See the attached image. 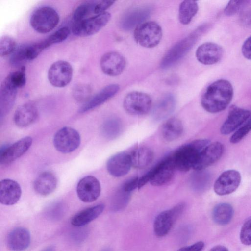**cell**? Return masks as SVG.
Listing matches in <instances>:
<instances>
[{"mask_svg":"<svg viewBox=\"0 0 251 251\" xmlns=\"http://www.w3.org/2000/svg\"><path fill=\"white\" fill-rule=\"evenodd\" d=\"M248 2L247 0H230L224 9L226 16H232L238 12Z\"/></svg>","mask_w":251,"mask_h":251,"instance_id":"cell-42","label":"cell"},{"mask_svg":"<svg viewBox=\"0 0 251 251\" xmlns=\"http://www.w3.org/2000/svg\"><path fill=\"white\" fill-rule=\"evenodd\" d=\"M185 206L184 203H179L171 209L162 211L156 217L153 228L157 236L163 237L170 232L177 218L183 211Z\"/></svg>","mask_w":251,"mask_h":251,"instance_id":"cell-9","label":"cell"},{"mask_svg":"<svg viewBox=\"0 0 251 251\" xmlns=\"http://www.w3.org/2000/svg\"><path fill=\"white\" fill-rule=\"evenodd\" d=\"M114 2V0H96L94 8V15H96L106 12L105 11Z\"/></svg>","mask_w":251,"mask_h":251,"instance_id":"cell-44","label":"cell"},{"mask_svg":"<svg viewBox=\"0 0 251 251\" xmlns=\"http://www.w3.org/2000/svg\"><path fill=\"white\" fill-rule=\"evenodd\" d=\"M22 190L19 183L10 179H4L0 183V202L5 205L16 203L21 198Z\"/></svg>","mask_w":251,"mask_h":251,"instance_id":"cell-23","label":"cell"},{"mask_svg":"<svg viewBox=\"0 0 251 251\" xmlns=\"http://www.w3.org/2000/svg\"><path fill=\"white\" fill-rule=\"evenodd\" d=\"M206 27L205 25L198 27L172 47L163 57L160 63L161 68H169L182 58L191 49Z\"/></svg>","mask_w":251,"mask_h":251,"instance_id":"cell-3","label":"cell"},{"mask_svg":"<svg viewBox=\"0 0 251 251\" xmlns=\"http://www.w3.org/2000/svg\"><path fill=\"white\" fill-rule=\"evenodd\" d=\"M241 242L244 245H251V218L245 222L240 233Z\"/></svg>","mask_w":251,"mask_h":251,"instance_id":"cell-43","label":"cell"},{"mask_svg":"<svg viewBox=\"0 0 251 251\" xmlns=\"http://www.w3.org/2000/svg\"><path fill=\"white\" fill-rule=\"evenodd\" d=\"M104 209V205L102 204L86 208L74 216L71 223L75 227L84 226L98 218L102 213Z\"/></svg>","mask_w":251,"mask_h":251,"instance_id":"cell-29","label":"cell"},{"mask_svg":"<svg viewBox=\"0 0 251 251\" xmlns=\"http://www.w3.org/2000/svg\"><path fill=\"white\" fill-rule=\"evenodd\" d=\"M233 96L231 84L225 79H219L206 88L201 99V104L207 112L216 113L225 110Z\"/></svg>","mask_w":251,"mask_h":251,"instance_id":"cell-1","label":"cell"},{"mask_svg":"<svg viewBox=\"0 0 251 251\" xmlns=\"http://www.w3.org/2000/svg\"><path fill=\"white\" fill-rule=\"evenodd\" d=\"M138 178L136 177L126 183L123 186L124 191L130 193L136 188H138Z\"/></svg>","mask_w":251,"mask_h":251,"instance_id":"cell-48","label":"cell"},{"mask_svg":"<svg viewBox=\"0 0 251 251\" xmlns=\"http://www.w3.org/2000/svg\"><path fill=\"white\" fill-rule=\"evenodd\" d=\"M223 151L224 147L221 143H210L199 154L193 169L204 170L216 162L222 156Z\"/></svg>","mask_w":251,"mask_h":251,"instance_id":"cell-15","label":"cell"},{"mask_svg":"<svg viewBox=\"0 0 251 251\" xmlns=\"http://www.w3.org/2000/svg\"><path fill=\"white\" fill-rule=\"evenodd\" d=\"M134 37L136 42L140 46L152 48L160 42L162 30L157 23L153 21L146 22L136 28Z\"/></svg>","mask_w":251,"mask_h":251,"instance_id":"cell-6","label":"cell"},{"mask_svg":"<svg viewBox=\"0 0 251 251\" xmlns=\"http://www.w3.org/2000/svg\"><path fill=\"white\" fill-rule=\"evenodd\" d=\"M54 251V247L52 246H49L46 249H45L42 251Z\"/></svg>","mask_w":251,"mask_h":251,"instance_id":"cell-50","label":"cell"},{"mask_svg":"<svg viewBox=\"0 0 251 251\" xmlns=\"http://www.w3.org/2000/svg\"><path fill=\"white\" fill-rule=\"evenodd\" d=\"M250 116L248 110L235 106L231 107L226 119L221 127V133L223 135L230 134L244 124Z\"/></svg>","mask_w":251,"mask_h":251,"instance_id":"cell-18","label":"cell"},{"mask_svg":"<svg viewBox=\"0 0 251 251\" xmlns=\"http://www.w3.org/2000/svg\"><path fill=\"white\" fill-rule=\"evenodd\" d=\"M204 247V242L202 241H199L190 246L182 247L179 249L177 251H201Z\"/></svg>","mask_w":251,"mask_h":251,"instance_id":"cell-47","label":"cell"},{"mask_svg":"<svg viewBox=\"0 0 251 251\" xmlns=\"http://www.w3.org/2000/svg\"><path fill=\"white\" fill-rule=\"evenodd\" d=\"M111 18V14L105 12L92 16L80 22L73 23L72 31L74 35L86 37L98 32L105 26Z\"/></svg>","mask_w":251,"mask_h":251,"instance_id":"cell-5","label":"cell"},{"mask_svg":"<svg viewBox=\"0 0 251 251\" xmlns=\"http://www.w3.org/2000/svg\"><path fill=\"white\" fill-rule=\"evenodd\" d=\"M176 169L172 156L167 157L150 170L151 177L150 182L156 186L167 184L173 178Z\"/></svg>","mask_w":251,"mask_h":251,"instance_id":"cell-14","label":"cell"},{"mask_svg":"<svg viewBox=\"0 0 251 251\" xmlns=\"http://www.w3.org/2000/svg\"><path fill=\"white\" fill-rule=\"evenodd\" d=\"M123 129L121 120L113 117L106 120L101 126V132L103 136L108 139H114L118 137Z\"/></svg>","mask_w":251,"mask_h":251,"instance_id":"cell-34","label":"cell"},{"mask_svg":"<svg viewBox=\"0 0 251 251\" xmlns=\"http://www.w3.org/2000/svg\"><path fill=\"white\" fill-rule=\"evenodd\" d=\"M101 187L99 181L92 176H85L78 182L77 194L79 199L84 202L96 201L100 194Z\"/></svg>","mask_w":251,"mask_h":251,"instance_id":"cell-16","label":"cell"},{"mask_svg":"<svg viewBox=\"0 0 251 251\" xmlns=\"http://www.w3.org/2000/svg\"><path fill=\"white\" fill-rule=\"evenodd\" d=\"M126 66L125 57L120 53L110 51L103 54L100 60V66L102 71L110 76H116L120 75Z\"/></svg>","mask_w":251,"mask_h":251,"instance_id":"cell-17","label":"cell"},{"mask_svg":"<svg viewBox=\"0 0 251 251\" xmlns=\"http://www.w3.org/2000/svg\"><path fill=\"white\" fill-rule=\"evenodd\" d=\"M199 9L198 3L193 0H184L180 4L178 19L184 25L189 24L197 14Z\"/></svg>","mask_w":251,"mask_h":251,"instance_id":"cell-33","label":"cell"},{"mask_svg":"<svg viewBox=\"0 0 251 251\" xmlns=\"http://www.w3.org/2000/svg\"><path fill=\"white\" fill-rule=\"evenodd\" d=\"M30 234L26 228L18 227L12 230L8 234L6 243L12 251H24L30 245Z\"/></svg>","mask_w":251,"mask_h":251,"instance_id":"cell-24","label":"cell"},{"mask_svg":"<svg viewBox=\"0 0 251 251\" xmlns=\"http://www.w3.org/2000/svg\"><path fill=\"white\" fill-rule=\"evenodd\" d=\"M17 46L15 40L8 36H3L0 39V56L5 57L11 55Z\"/></svg>","mask_w":251,"mask_h":251,"instance_id":"cell-37","label":"cell"},{"mask_svg":"<svg viewBox=\"0 0 251 251\" xmlns=\"http://www.w3.org/2000/svg\"><path fill=\"white\" fill-rule=\"evenodd\" d=\"M57 179L51 172L46 171L40 174L33 183L34 190L42 196H47L51 194L56 189Z\"/></svg>","mask_w":251,"mask_h":251,"instance_id":"cell-27","label":"cell"},{"mask_svg":"<svg viewBox=\"0 0 251 251\" xmlns=\"http://www.w3.org/2000/svg\"><path fill=\"white\" fill-rule=\"evenodd\" d=\"M209 143L207 139H198L178 148L172 155L176 169L187 172L193 168L199 154Z\"/></svg>","mask_w":251,"mask_h":251,"instance_id":"cell-2","label":"cell"},{"mask_svg":"<svg viewBox=\"0 0 251 251\" xmlns=\"http://www.w3.org/2000/svg\"><path fill=\"white\" fill-rule=\"evenodd\" d=\"M10 83L16 88L23 87L26 82L25 68L10 73L6 77Z\"/></svg>","mask_w":251,"mask_h":251,"instance_id":"cell-38","label":"cell"},{"mask_svg":"<svg viewBox=\"0 0 251 251\" xmlns=\"http://www.w3.org/2000/svg\"><path fill=\"white\" fill-rule=\"evenodd\" d=\"M59 19V16L54 8L50 6H43L33 12L30 19V24L35 31L45 34L57 26Z\"/></svg>","mask_w":251,"mask_h":251,"instance_id":"cell-4","label":"cell"},{"mask_svg":"<svg viewBox=\"0 0 251 251\" xmlns=\"http://www.w3.org/2000/svg\"><path fill=\"white\" fill-rule=\"evenodd\" d=\"M49 47L45 39L34 43L21 45L17 47L11 55L10 63L13 66H21L26 62L35 59Z\"/></svg>","mask_w":251,"mask_h":251,"instance_id":"cell-8","label":"cell"},{"mask_svg":"<svg viewBox=\"0 0 251 251\" xmlns=\"http://www.w3.org/2000/svg\"><path fill=\"white\" fill-rule=\"evenodd\" d=\"M176 105V98L172 94L165 95L154 105L152 110V117L156 121L166 118L174 111Z\"/></svg>","mask_w":251,"mask_h":251,"instance_id":"cell-28","label":"cell"},{"mask_svg":"<svg viewBox=\"0 0 251 251\" xmlns=\"http://www.w3.org/2000/svg\"><path fill=\"white\" fill-rule=\"evenodd\" d=\"M251 130V116L230 138V142L236 144L241 141Z\"/></svg>","mask_w":251,"mask_h":251,"instance_id":"cell-40","label":"cell"},{"mask_svg":"<svg viewBox=\"0 0 251 251\" xmlns=\"http://www.w3.org/2000/svg\"><path fill=\"white\" fill-rule=\"evenodd\" d=\"M38 112L33 104L28 103L20 106L15 111L14 121L19 127H25L33 124L37 119Z\"/></svg>","mask_w":251,"mask_h":251,"instance_id":"cell-26","label":"cell"},{"mask_svg":"<svg viewBox=\"0 0 251 251\" xmlns=\"http://www.w3.org/2000/svg\"><path fill=\"white\" fill-rule=\"evenodd\" d=\"M91 88L87 85H78L73 90L74 98L77 101H85V102L91 97Z\"/></svg>","mask_w":251,"mask_h":251,"instance_id":"cell-41","label":"cell"},{"mask_svg":"<svg viewBox=\"0 0 251 251\" xmlns=\"http://www.w3.org/2000/svg\"><path fill=\"white\" fill-rule=\"evenodd\" d=\"M70 34V29L66 26L62 27L51 34L45 40L49 46L61 43L66 40Z\"/></svg>","mask_w":251,"mask_h":251,"instance_id":"cell-39","label":"cell"},{"mask_svg":"<svg viewBox=\"0 0 251 251\" xmlns=\"http://www.w3.org/2000/svg\"><path fill=\"white\" fill-rule=\"evenodd\" d=\"M234 214L232 206L228 203L222 202L217 204L212 211V218L215 223L224 226L231 221Z\"/></svg>","mask_w":251,"mask_h":251,"instance_id":"cell-32","label":"cell"},{"mask_svg":"<svg viewBox=\"0 0 251 251\" xmlns=\"http://www.w3.org/2000/svg\"><path fill=\"white\" fill-rule=\"evenodd\" d=\"M119 89V85L117 84L105 86L85 102L79 109V112L83 113L101 105L114 97Z\"/></svg>","mask_w":251,"mask_h":251,"instance_id":"cell-22","label":"cell"},{"mask_svg":"<svg viewBox=\"0 0 251 251\" xmlns=\"http://www.w3.org/2000/svg\"><path fill=\"white\" fill-rule=\"evenodd\" d=\"M48 213L49 216L51 218L53 219H59L63 214V206L60 204L54 205L49 209Z\"/></svg>","mask_w":251,"mask_h":251,"instance_id":"cell-45","label":"cell"},{"mask_svg":"<svg viewBox=\"0 0 251 251\" xmlns=\"http://www.w3.org/2000/svg\"><path fill=\"white\" fill-rule=\"evenodd\" d=\"M183 131L181 121L176 118H171L163 125L162 134L166 141L171 142L178 139L182 135Z\"/></svg>","mask_w":251,"mask_h":251,"instance_id":"cell-31","label":"cell"},{"mask_svg":"<svg viewBox=\"0 0 251 251\" xmlns=\"http://www.w3.org/2000/svg\"><path fill=\"white\" fill-rule=\"evenodd\" d=\"M152 100L148 94L138 91L129 93L123 101V106L128 114L132 115H143L150 110Z\"/></svg>","mask_w":251,"mask_h":251,"instance_id":"cell-10","label":"cell"},{"mask_svg":"<svg viewBox=\"0 0 251 251\" xmlns=\"http://www.w3.org/2000/svg\"><path fill=\"white\" fill-rule=\"evenodd\" d=\"M73 70L71 65L66 61L59 60L54 62L50 67L48 78L54 87L63 88L71 81Z\"/></svg>","mask_w":251,"mask_h":251,"instance_id":"cell-11","label":"cell"},{"mask_svg":"<svg viewBox=\"0 0 251 251\" xmlns=\"http://www.w3.org/2000/svg\"><path fill=\"white\" fill-rule=\"evenodd\" d=\"M132 166L130 155L122 152L111 156L107 161L106 168L114 177H121L128 173Z\"/></svg>","mask_w":251,"mask_h":251,"instance_id":"cell-21","label":"cell"},{"mask_svg":"<svg viewBox=\"0 0 251 251\" xmlns=\"http://www.w3.org/2000/svg\"><path fill=\"white\" fill-rule=\"evenodd\" d=\"M32 143V138L29 136L23 138L12 145H4L0 151V163L7 165L23 155L29 149Z\"/></svg>","mask_w":251,"mask_h":251,"instance_id":"cell-12","label":"cell"},{"mask_svg":"<svg viewBox=\"0 0 251 251\" xmlns=\"http://www.w3.org/2000/svg\"><path fill=\"white\" fill-rule=\"evenodd\" d=\"M242 52L246 58L251 60V35L243 43L242 47Z\"/></svg>","mask_w":251,"mask_h":251,"instance_id":"cell-46","label":"cell"},{"mask_svg":"<svg viewBox=\"0 0 251 251\" xmlns=\"http://www.w3.org/2000/svg\"><path fill=\"white\" fill-rule=\"evenodd\" d=\"M18 89L5 78L0 89V116L1 119L12 108L17 94Z\"/></svg>","mask_w":251,"mask_h":251,"instance_id":"cell-25","label":"cell"},{"mask_svg":"<svg viewBox=\"0 0 251 251\" xmlns=\"http://www.w3.org/2000/svg\"><path fill=\"white\" fill-rule=\"evenodd\" d=\"M224 50L221 46L212 42L201 45L196 51V57L201 63L209 65L217 63L222 59Z\"/></svg>","mask_w":251,"mask_h":251,"instance_id":"cell-19","label":"cell"},{"mask_svg":"<svg viewBox=\"0 0 251 251\" xmlns=\"http://www.w3.org/2000/svg\"><path fill=\"white\" fill-rule=\"evenodd\" d=\"M241 176L237 170L230 169L223 172L214 184V190L218 195L224 196L234 192L239 187Z\"/></svg>","mask_w":251,"mask_h":251,"instance_id":"cell-13","label":"cell"},{"mask_svg":"<svg viewBox=\"0 0 251 251\" xmlns=\"http://www.w3.org/2000/svg\"><path fill=\"white\" fill-rule=\"evenodd\" d=\"M151 12V8L148 6L136 7L127 12L120 22L121 28L124 30H130L144 23Z\"/></svg>","mask_w":251,"mask_h":251,"instance_id":"cell-20","label":"cell"},{"mask_svg":"<svg viewBox=\"0 0 251 251\" xmlns=\"http://www.w3.org/2000/svg\"><path fill=\"white\" fill-rule=\"evenodd\" d=\"M96 0L85 2L79 5L73 14V23L84 20L94 14V8Z\"/></svg>","mask_w":251,"mask_h":251,"instance_id":"cell-36","label":"cell"},{"mask_svg":"<svg viewBox=\"0 0 251 251\" xmlns=\"http://www.w3.org/2000/svg\"><path fill=\"white\" fill-rule=\"evenodd\" d=\"M132 166L137 169L147 167L153 159V151L149 147L142 146L134 149L130 154Z\"/></svg>","mask_w":251,"mask_h":251,"instance_id":"cell-30","label":"cell"},{"mask_svg":"<svg viewBox=\"0 0 251 251\" xmlns=\"http://www.w3.org/2000/svg\"><path fill=\"white\" fill-rule=\"evenodd\" d=\"M210 179L209 174L204 170H196L190 178V187L196 191H203L208 186Z\"/></svg>","mask_w":251,"mask_h":251,"instance_id":"cell-35","label":"cell"},{"mask_svg":"<svg viewBox=\"0 0 251 251\" xmlns=\"http://www.w3.org/2000/svg\"><path fill=\"white\" fill-rule=\"evenodd\" d=\"M209 251H229L225 246L222 245L216 246L210 249Z\"/></svg>","mask_w":251,"mask_h":251,"instance_id":"cell-49","label":"cell"},{"mask_svg":"<svg viewBox=\"0 0 251 251\" xmlns=\"http://www.w3.org/2000/svg\"><path fill=\"white\" fill-rule=\"evenodd\" d=\"M55 149L62 153H69L77 149L81 143L79 132L71 127H63L58 130L53 137Z\"/></svg>","mask_w":251,"mask_h":251,"instance_id":"cell-7","label":"cell"}]
</instances>
